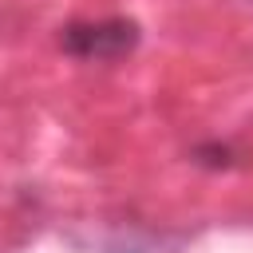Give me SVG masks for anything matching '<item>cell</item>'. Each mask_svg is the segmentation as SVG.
I'll return each instance as SVG.
<instances>
[{"label": "cell", "instance_id": "1", "mask_svg": "<svg viewBox=\"0 0 253 253\" xmlns=\"http://www.w3.org/2000/svg\"><path fill=\"white\" fill-rule=\"evenodd\" d=\"M59 43H63L67 55H79V59H119L138 43V24L123 20V16H115V20H79V24L63 28Z\"/></svg>", "mask_w": 253, "mask_h": 253}]
</instances>
